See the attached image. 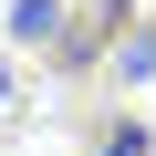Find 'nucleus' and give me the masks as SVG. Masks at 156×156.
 Returning <instances> with one entry per match:
<instances>
[{
	"label": "nucleus",
	"instance_id": "7ed1b4c3",
	"mask_svg": "<svg viewBox=\"0 0 156 156\" xmlns=\"http://www.w3.org/2000/svg\"><path fill=\"white\" fill-rule=\"evenodd\" d=\"M62 31V0H11V52H52Z\"/></svg>",
	"mask_w": 156,
	"mask_h": 156
},
{
	"label": "nucleus",
	"instance_id": "f257e3e1",
	"mask_svg": "<svg viewBox=\"0 0 156 156\" xmlns=\"http://www.w3.org/2000/svg\"><path fill=\"white\" fill-rule=\"evenodd\" d=\"M115 31H125V0H83V11H62V31H52V73H94Z\"/></svg>",
	"mask_w": 156,
	"mask_h": 156
},
{
	"label": "nucleus",
	"instance_id": "20e7f679",
	"mask_svg": "<svg viewBox=\"0 0 156 156\" xmlns=\"http://www.w3.org/2000/svg\"><path fill=\"white\" fill-rule=\"evenodd\" d=\"M83 156H156V125H146V115H115V125H104Z\"/></svg>",
	"mask_w": 156,
	"mask_h": 156
},
{
	"label": "nucleus",
	"instance_id": "f03ea898",
	"mask_svg": "<svg viewBox=\"0 0 156 156\" xmlns=\"http://www.w3.org/2000/svg\"><path fill=\"white\" fill-rule=\"evenodd\" d=\"M94 73H104L115 94H146V83H156V21H135V11H125V31L104 42V62H94Z\"/></svg>",
	"mask_w": 156,
	"mask_h": 156
},
{
	"label": "nucleus",
	"instance_id": "39448f33",
	"mask_svg": "<svg viewBox=\"0 0 156 156\" xmlns=\"http://www.w3.org/2000/svg\"><path fill=\"white\" fill-rule=\"evenodd\" d=\"M11 104H21V83H11V52H0V115H11Z\"/></svg>",
	"mask_w": 156,
	"mask_h": 156
}]
</instances>
